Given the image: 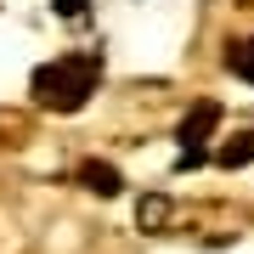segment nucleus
<instances>
[{"label": "nucleus", "instance_id": "obj_5", "mask_svg": "<svg viewBox=\"0 0 254 254\" xmlns=\"http://www.w3.org/2000/svg\"><path fill=\"white\" fill-rule=\"evenodd\" d=\"M79 181H85V187H96L102 198H113V192H125V181H119V175L108 170V164H85V170H79Z\"/></svg>", "mask_w": 254, "mask_h": 254}, {"label": "nucleus", "instance_id": "obj_4", "mask_svg": "<svg viewBox=\"0 0 254 254\" xmlns=\"http://www.w3.org/2000/svg\"><path fill=\"white\" fill-rule=\"evenodd\" d=\"M226 68L237 73V79L254 85V40H232V46H226Z\"/></svg>", "mask_w": 254, "mask_h": 254}, {"label": "nucleus", "instance_id": "obj_3", "mask_svg": "<svg viewBox=\"0 0 254 254\" xmlns=\"http://www.w3.org/2000/svg\"><path fill=\"white\" fill-rule=\"evenodd\" d=\"M226 170H243V164H254V130H237L232 141H220V153H215Z\"/></svg>", "mask_w": 254, "mask_h": 254}, {"label": "nucleus", "instance_id": "obj_6", "mask_svg": "<svg viewBox=\"0 0 254 254\" xmlns=\"http://www.w3.org/2000/svg\"><path fill=\"white\" fill-rule=\"evenodd\" d=\"M51 6H57V17H85V11H91V0H51Z\"/></svg>", "mask_w": 254, "mask_h": 254}, {"label": "nucleus", "instance_id": "obj_2", "mask_svg": "<svg viewBox=\"0 0 254 254\" xmlns=\"http://www.w3.org/2000/svg\"><path fill=\"white\" fill-rule=\"evenodd\" d=\"M220 125V108L215 102H198L187 119H181V130H175V141H181V170H198L203 164V147H209V130Z\"/></svg>", "mask_w": 254, "mask_h": 254}, {"label": "nucleus", "instance_id": "obj_1", "mask_svg": "<svg viewBox=\"0 0 254 254\" xmlns=\"http://www.w3.org/2000/svg\"><path fill=\"white\" fill-rule=\"evenodd\" d=\"M96 85H102V57L91 51H68V57H51L46 68H34V102L51 113H79Z\"/></svg>", "mask_w": 254, "mask_h": 254}]
</instances>
